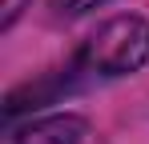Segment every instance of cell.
<instances>
[{
    "label": "cell",
    "instance_id": "obj_1",
    "mask_svg": "<svg viewBox=\"0 0 149 144\" xmlns=\"http://www.w3.org/2000/svg\"><path fill=\"white\" fill-rule=\"evenodd\" d=\"M145 60H149V20L113 16L81 44L73 72L89 76V80H113V76L137 72Z\"/></svg>",
    "mask_w": 149,
    "mask_h": 144
},
{
    "label": "cell",
    "instance_id": "obj_2",
    "mask_svg": "<svg viewBox=\"0 0 149 144\" xmlns=\"http://www.w3.org/2000/svg\"><path fill=\"white\" fill-rule=\"evenodd\" d=\"M81 136H85V124L77 116H45L16 128L4 144H81Z\"/></svg>",
    "mask_w": 149,
    "mask_h": 144
},
{
    "label": "cell",
    "instance_id": "obj_3",
    "mask_svg": "<svg viewBox=\"0 0 149 144\" xmlns=\"http://www.w3.org/2000/svg\"><path fill=\"white\" fill-rule=\"evenodd\" d=\"M101 4H109V0H52V8L61 16H85V12H93Z\"/></svg>",
    "mask_w": 149,
    "mask_h": 144
},
{
    "label": "cell",
    "instance_id": "obj_4",
    "mask_svg": "<svg viewBox=\"0 0 149 144\" xmlns=\"http://www.w3.org/2000/svg\"><path fill=\"white\" fill-rule=\"evenodd\" d=\"M24 4H28V0H0V8H4V12H0V28H4V32L16 24V16L24 12Z\"/></svg>",
    "mask_w": 149,
    "mask_h": 144
}]
</instances>
